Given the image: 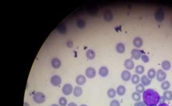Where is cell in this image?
Returning <instances> with one entry per match:
<instances>
[{
  "mask_svg": "<svg viewBox=\"0 0 172 106\" xmlns=\"http://www.w3.org/2000/svg\"><path fill=\"white\" fill-rule=\"evenodd\" d=\"M117 91L113 88L109 89L107 91V95L110 98H113L116 97Z\"/></svg>",
  "mask_w": 172,
  "mask_h": 106,
  "instance_id": "cell-25",
  "label": "cell"
},
{
  "mask_svg": "<svg viewBox=\"0 0 172 106\" xmlns=\"http://www.w3.org/2000/svg\"><path fill=\"white\" fill-rule=\"evenodd\" d=\"M73 86L72 85L67 83V84H65L63 87L62 89V91L63 93L65 95H69L70 94H71L73 92Z\"/></svg>",
  "mask_w": 172,
  "mask_h": 106,
  "instance_id": "cell-5",
  "label": "cell"
},
{
  "mask_svg": "<svg viewBox=\"0 0 172 106\" xmlns=\"http://www.w3.org/2000/svg\"><path fill=\"white\" fill-rule=\"evenodd\" d=\"M79 106H87L86 104H82L81 105H80Z\"/></svg>",
  "mask_w": 172,
  "mask_h": 106,
  "instance_id": "cell-41",
  "label": "cell"
},
{
  "mask_svg": "<svg viewBox=\"0 0 172 106\" xmlns=\"http://www.w3.org/2000/svg\"><path fill=\"white\" fill-rule=\"evenodd\" d=\"M126 92V89L124 85H119L118 86L117 89V93L120 95L122 96L124 95Z\"/></svg>",
  "mask_w": 172,
  "mask_h": 106,
  "instance_id": "cell-19",
  "label": "cell"
},
{
  "mask_svg": "<svg viewBox=\"0 0 172 106\" xmlns=\"http://www.w3.org/2000/svg\"><path fill=\"white\" fill-rule=\"evenodd\" d=\"M23 106H30V104L29 103H27V102H25V103H24Z\"/></svg>",
  "mask_w": 172,
  "mask_h": 106,
  "instance_id": "cell-39",
  "label": "cell"
},
{
  "mask_svg": "<svg viewBox=\"0 0 172 106\" xmlns=\"http://www.w3.org/2000/svg\"><path fill=\"white\" fill-rule=\"evenodd\" d=\"M68 106H77V105L74 102H70L69 103H68Z\"/></svg>",
  "mask_w": 172,
  "mask_h": 106,
  "instance_id": "cell-37",
  "label": "cell"
},
{
  "mask_svg": "<svg viewBox=\"0 0 172 106\" xmlns=\"http://www.w3.org/2000/svg\"><path fill=\"white\" fill-rule=\"evenodd\" d=\"M82 93H83V90L81 87L78 86L75 87L73 91V94L76 97H80V96L82 94Z\"/></svg>",
  "mask_w": 172,
  "mask_h": 106,
  "instance_id": "cell-18",
  "label": "cell"
},
{
  "mask_svg": "<svg viewBox=\"0 0 172 106\" xmlns=\"http://www.w3.org/2000/svg\"><path fill=\"white\" fill-rule=\"evenodd\" d=\"M142 55V52L138 49H133L131 51V56L136 60H139Z\"/></svg>",
  "mask_w": 172,
  "mask_h": 106,
  "instance_id": "cell-10",
  "label": "cell"
},
{
  "mask_svg": "<svg viewBox=\"0 0 172 106\" xmlns=\"http://www.w3.org/2000/svg\"><path fill=\"white\" fill-rule=\"evenodd\" d=\"M121 76L122 79L126 82L129 81L131 79V77H132L131 76V73L127 70H124V71H122V72L121 73Z\"/></svg>",
  "mask_w": 172,
  "mask_h": 106,
  "instance_id": "cell-9",
  "label": "cell"
},
{
  "mask_svg": "<svg viewBox=\"0 0 172 106\" xmlns=\"http://www.w3.org/2000/svg\"><path fill=\"white\" fill-rule=\"evenodd\" d=\"M143 99L147 106H157L159 103L160 95L155 90L148 89L143 92Z\"/></svg>",
  "mask_w": 172,
  "mask_h": 106,
  "instance_id": "cell-1",
  "label": "cell"
},
{
  "mask_svg": "<svg viewBox=\"0 0 172 106\" xmlns=\"http://www.w3.org/2000/svg\"><path fill=\"white\" fill-rule=\"evenodd\" d=\"M170 87V83L168 81H164L161 84V88L162 90L166 91Z\"/></svg>",
  "mask_w": 172,
  "mask_h": 106,
  "instance_id": "cell-24",
  "label": "cell"
},
{
  "mask_svg": "<svg viewBox=\"0 0 172 106\" xmlns=\"http://www.w3.org/2000/svg\"><path fill=\"white\" fill-rule=\"evenodd\" d=\"M59 104L60 106H66L67 103V100L66 98L64 97L60 98L59 99Z\"/></svg>",
  "mask_w": 172,
  "mask_h": 106,
  "instance_id": "cell-31",
  "label": "cell"
},
{
  "mask_svg": "<svg viewBox=\"0 0 172 106\" xmlns=\"http://www.w3.org/2000/svg\"><path fill=\"white\" fill-rule=\"evenodd\" d=\"M134 106H146V105L145 104V103H144V101H137L136 102Z\"/></svg>",
  "mask_w": 172,
  "mask_h": 106,
  "instance_id": "cell-35",
  "label": "cell"
},
{
  "mask_svg": "<svg viewBox=\"0 0 172 106\" xmlns=\"http://www.w3.org/2000/svg\"><path fill=\"white\" fill-rule=\"evenodd\" d=\"M61 62L58 58H54L52 60V65L55 69H58L61 66Z\"/></svg>",
  "mask_w": 172,
  "mask_h": 106,
  "instance_id": "cell-14",
  "label": "cell"
},
{
  "mask_svg": "<svg viewBox=\"0 0 172 106\" xmlns=\"http://www.w3.org/2000/svg\"><path fill=\"white\" fill-rule=\"evenodd\" d=\"M77 27L79 28L83 29L85 26V21L84 20H81V19H80V20H78V21L77 22Z\"/></svg>",
  "mask_w": 172,
  "mask_h": 106,
  "instance_id": "cell-32",
  "label": "cell"
},
{
  "mask_svg": "<svg viewBox=\"0 0 172 106\" xmlns=\"http://www.w3.org/2000/svg\"><path fill=\"white\" fill-rule=\"evenodd\" d=\"M141 82L144 86L149 85L151 82V79L148 78V77L146 75H144L142 76L141 78Z\"/></svg>",
  "mask_w": 172,
  "mask_h": 106,
  "instance_id": "cell-16",
  "label": "cell"
},
{
  "mask_svg": "<svg viewBox=\"0 0 172 106\" xmlns=\"http://www.w3.org/2000/svg\"><path fill=\"white\" fill-rule=\"evenodd\" d=\"M131 97L135 101H139L141 100V95L137 92H134L131 95Z\"/></svg>",
  "mask_w": 172,
  "mask_h": 106,
  "instance_id": "cell-27",
  "label": "cell"
},
{
  "mask_svg": "<svg viewBox=\"0 0 172 106\" xmlns=\"http://www.w3.org/2000/svg\"><path fill=\"white\" fill-rule=\"evenodd\" d=\"M125 46L122 43H118L116 46V50L119 54H123L125 52Z\"/></svg>",
  "mask_w": 172,
  "mask_h": 106,
  "instance_id": "cell-17",
  "label": "cell"
},
{
  "mask_svg": "<svg viewBox=\"0 0 172 106\" xmlns=\"http://www.w3.org/2000/svg\"><path fill=\"white\" fill-rule=\"evenodd\" d=\"M103 17L104 20L107 22H110L113 19V14L110 11H107L104 12Z\"/></svg>",
  "mask_w": 172,
  "mask_h": 106,
  "instance_id": "cell-15",
  "label": "cell"
},
{
  "mask_svg": "<svg viewBox=\"0 0 172 106\" xmlns=\"http://www.w3.org/2000/svg\"><path fill=\"white\" fill-rule=\"evenodd\" d=\"M133 44L135 47L138 48H141L142 47L143 45V40L141 38L137 37L135 38V39H134L133 41Z\"/></svg>",
  "mask_w": 172,
  "mask_h": 106,
  "instance_id": "cell-12",
  "label": "cell"
},
{
  "mask_svg": "<svg viewBox=\"0 0 172 106\" xmlns=\"http://www.w3.org/2000/svg\"><path fill=\"white\" fill-rule=\"evenodd\" d=\"M86 55L88 60H93L95 57V53L94 51L92 50H88L86 53Z\"/></svg>",
  "mask_w": 172,
  "mask_h": 106,
  "instance_id": "cell-20",
  "label": "cell"
},
{
  "mask_svg": "<svg viewBox=\"0 0 172 106\" xmlns=\"http://www.w3.org/2000/svg\"><path fill=\"white\" fill-rule=\"evenodd\" d=\"M85 74L88 78L93 79L96 75V70L93 67H89L86 70Z\"/></svg>",
  "mask_w": 172,
  "mask_h": 106,
  "instance_id": "cell-6",
  "label": "cell"
},
{
  "mask_svg": "<svg viewBox=\"0 0 172 106\" xmlns=\"http://www.w3.org/2000/svg\"><path fill=\"white\" fill-rule=\"evenodd\" d=\"M50 82L54 86H59L62 83V79L59 76L55 75L52 77L51 79H50Z\"/></svg>",
  "mask_w": 172,
  "mask_h": 106,
  "instance_id": "cell-7",
  "label": "cell"
},
{
  "mask_svg": "<svg viewBox=\"0 0 172 106\" xmlns=\"http://www.w3.org/2000/svg\"><path fill=\"white\" fill-rule=\"evenodd\" d=\"M163 97L167 101H171L172 100V92L169 90L165 91L163 93Z\"/></svg>",
  "mask_w": 172,
  "mask_h": 106,
  "instance_id": "cell-22",
  "label": "cell"
},
{
  "mask_svg": "<svg viewBox=\"0 0 172 106\" xmlns=\"http://www.w3.org/2000/svg\"><path fill=\"white\" fill-rule=\"evenodd\" d=\"M156 76V71L154 69H150L148 71L147 76L150 79H153Z\"/></svg>",
  "mask_w": 172,
  "mask_h": 106,
  "instance_id": "cell-23",
  "label": "cell"
},
{
  "mask_svg": "<svg viewBox=\"0 0 172 106\" xmlns=\"http://www.w3.org/2000/svg\"><path fill=\"white\" fill-rule=\"evenodd\" d=\"M124 65L126 68L129 70H133L135 67L134 62L130 59H128L125 61Z\"/></svg>",
  "mask_w": 172,
  "mask_h": 106,
  "instance_id": "cell-8",
  "label": "cell"
},
{
  "mask_svg": "<svg viewBox=\"0 0 172 106\" xmlns=\"http://www.w3.org/2000/svg\"><path fill=\"white\" fill-rule=\"evenodd\" d=\"M136 72L138 74H142L145 71V67L144 66L139 65L136 67Z\"/></svg>",
  "mask_w": 172,
  "mask_h": 106,
  "instance_id": "cell-28",
  "label": "cell"
},
{
  "mask_svg": "<svg viewBox=\"0 0 172 106\" xmlns=\"http://www.w3.org/2000/svg\"><path fill=\"white\" fill-rule=\"evenodd\" d=\"M51 106H59V105H58L57 104H53Z\"/></svg>",
  "mask_w": 172,
  "mask_h": 106,
  "instance_id": "cell-40",
  "label": "cell"
},
{
  "mask_svg": "<svg viewBox=\"0 0 172 106\" xmlns=\"http://www.w3.org/2000/svg\"><path fill=\"white\" fill-rule=\"evenodd\" d=\"M140 81V78L138 74H134L131 77V82L134 84H137Z\"/></svg>",
  "mask_w": 172,
  "mask_h": 106,
  "instance_id": "cell-30",
  "label": "cell"
},
{
  "mask_svg": "<svg viewBox=\"0 0 172 106\" xmlns=\"http://www.w3.org/2000/svg\"><path fill=\"white\" fill-rule=\"evenodd\" d=\"M167 77L166 72L161 69L158 70L156 72V79L159 82H163L165 80Z\"/></svg>",
  "mask_w": 172,
  "mask_h": 106,
  "instance_id": "cell-4",
  "label": "cell"
},
{
  "mask_svg": "<svg viewBox=\"0 0 172 106\" xmlns=\"http://www.w3.org/2000/svg\"><path fill=\"white\" fill-rule=\"evenodd\" d=\"M141 60H142V61L145 63H148L149 62V57L146 55V54H142V55H141Z\"/></svg>",
  "mask_w": 172,
  "mask_h": 106,
  "instance_id": "cell-33",
  "label": "cell"
},
{
  "mask_svg": "<svg viewBox=\"0 0 172 106\" xmlns=\"http://www.w3.org/2000/svg\"><path fill=\"white\" fill-rule=\"evenodd\" d=\"M33 99L36 103L38 104H42L45 102L46 96L43 93L41 92H38L34 94Z\"/></svg>",
  "mask_w": 172,
  "mask_h": 106,
  "instance_id": "cell-2",
  "label": "cell"
},
{
  "mask_svg": "<svg viewBox=\"0 0 172 106\" xmlns=\"http://www.w3.org/2000/svg\"><path fill=\"white\" fill-rule=\"evenodd\" d=\"M99 74L102 77H106L109 74V70L106 66H102L99 69Z\"/></svg>",
  "mask_w": 172,
  "mask_h": 106,
  "instance_id": "cell-13",
  "label": "cell"
},
{
  "mask_svg": "<svg viewBox=\"0 0 172 106\" xmlns=\"http://www.w3.org/2000/svg\"><path fill=\"white\" fill-rule=\"evenodd\" d=\"M110 106H120V103L118 100H113L111 101Z\"/></svg>",
  "mask_w": 172,
  "mask_h": 106,
  "instance_id": "cell-34",
  "label": "cell"
},
{
  "mask_svg": "<svg viewBox=\"0 0 172 106\" xmlns=\"http://www.w3.org/2000/svg\"><path fill=\"white\" fill-rule=\"evenodd\" d=\"M157 106H169V105L167 104V103H159V104H158Z\"/></svg>",
  "mask_w": 172,
  "mask_h": 106,
  "instance_id": "cell-38",
  "label": "cell"
},
{
  "mask_svg": "<svg viewBox=\"0 0 172 106\" xmlns=\"http://www.w3.org/2000/svg\"><path fill=\"white\" fill-rule=\"evenodd\" d=\"M136 90L139 93H143L145 91V86L142 83L138 84L136 86Z\"/></svg>",
  "mask_w": 172,
  "mask_h": 106,
  "instance_id": "cell-29",
  "label": "cell"
},
{
  "mask_svg": "<svg viewBox=\"0 0 172 106\" xmlns=\"http://www.w3.org/2000/svg\"><path fill=\"white\" fill-rule=\"evenodd\" d=\"M155 20L158 22H161L164 21L165 19V14L162 9L159 8L157 10L155 13Z\"/></svg>",
  "mask_w": 172,
  "mask_h": 106,
  "instance_id": "cell-3",
  "label": "cell"
},
{
  "mask_svg": "<svg viewBox=\"0 0 172 106\" xmlns=\"http://www.w3.org/2000/svg\"><path fill=\"white\" fill-rule=\"evenodd\" d=\"M165 99L164 98V97L163 96H161V97H160V99H159V103H164L165 102Z\"/></svg>",
  "mask_w": 172,
  "mask_h": 106,
  "instance_id": "cell-36",
  "label": "cell"
},
{
  "mask_svg": "<svg viewBox=\"0 0 172 106\" xmlns=\"http://www.w3.org/2000/svg\"><path fill=\"white\" fill-rule=\"evenodd\" d=\"M86 78L83 75H79L76 79V82L79 85H83L86 82Z\"/></svg>",
  "mask_w": 172,
  "mask_h": 106,
  "instance_id": "cell-11",
  "label": "cell"
},
{
  "mask_svg": "<svg viewBox=\"0 0 172 106\" xmlns=\"http://www.w3.org/2000/svg\"><path fill=\"white\" fill-rule=\"evenodd\" d=\"M58 29L59 32L61 34L64 35L67 32V28L63 23H61L58 26Z\"/></svg>",
  "mask_w": 172,
  "mask_h": 106,
  "instance_id": "cell-26",
  "label": "cell"
},
{
  "mask_svg": "<svg viewBox=\"0 0 172 106\" xmlns=\"http://www.w3.org/2000/svg\"><path fill=\"white\" fill-rule=\"evenodd\" d=\"M161 67L165 71L169 70L171 67V64L168 61H164L161 63Z\"/></svg>",
  "mask_w": 172,
  "mask_h": 106,
  "instance_id": "cell-21",
  "label": "cell"
}]
</instances>
